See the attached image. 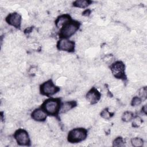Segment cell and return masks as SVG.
<instances>
[{
  "label": "cell",
  "instance_id": "6da1fadb",
  "mask_svg": "<svg viewBox=\"0 0 147 147\" xmlns=\"http://www.w3.org/2000/svg\"><path fill=\"white\" fill-rule=\"evenodd\" d=\"M60 107V99L58 98H51L46 100L42 103V109L50 115H57Z\"/></svg>",
  "mask_w": 147,
  "mask_h": 147
},
{
  "label": "cell",
  "instance_id": "7a4b0ae2",
  "mask_svg": "<svg viewBox=\"0 0 147 147\" xmlns=\"http://www.w3.org/2000/svg\"><path fill=\"white\" fill-rule=\"evenodd\" d=\"M87 136L86 129L83 127H76L72 129L68 133L67 140L70 143H78L84 141Z\"/></svg>",
  "mask_w": 147,
  "mask_h": 147
},
{
  "label": "cell",
  "instance_id": "3957f363",
  "mask_svg": "<svg viewBox=\"0 0 147 147\" xmlns=\"http://www.w3.org/2000/svg\"><path fill=\"white\" fill-rule=\"evenodd\" d=\"M79 24L77 21H70L65 24L60 32V36L62 38H67L73 36L79 28Z\"/></svg>",
  "mask_w": 147,
  "mask_h": 147
},
{
  "label": "cell",
  "instance_id": "277c9868",
  "mask_svg": "<svg viewBox=\"0 0 147 147\" xmlns=\"http://www.w3.org/2000/svg\"><path fill=\"white\" fill-rule=\"evenodd\" d=\"M40 91L42 95L49 96L57 93L60 88L54 84L52 80H48L40 85Z\"/></svg>",
  "mask_w": 147,
  "mask_h": 147
},
{
  "label": "cell",
  "instance_id": "5b68a950",
  "mask_svg": "<svg viewBox=\"0 0 147 147\" xmlns=\"http://www.w3.org/2000/svg\"><path fill=\"white\" fill-rule=\"evenodd\" d=\"M14 138L20 145H29L30 144V137L28 132L22 129H20L15 131Z\"/></svg>",
  "mask_w": 147,
  "mask_h": 147
},
{
  "label": "cell",
  "instance_id": "8992f818",
  "mask_svg": "<svg viewBox=\"0 0 147 147\" xmlns=\"http://www.w3.org/2000/svg\"><path fill=\"white\" fill-rule=\"evenodd\" d=\"M57 49L63 52H71L75 50V42L67 38H61L60 40L57 44Z\"/></svg>",
  "mask_w": 147,
  "mask_h": 147
},
{
  "label": "cell",
  "instance_id": "52a82bcc",
  "mask_svg": "<svg viewBox=\"0 0 147 147\" xmlns=\"http://www.w3.org/2000/svg\"><path fill=\"white\" fill-rule=\"evenodd\" d=\"M111 70L115 78L119 79L122 78L125 72V65L121 61L114 62L111 65Z\"/></svg>",
  "mask_w": 147,
  "mask_h": 147
},
{
  "label": "cell",
  "instance_id": "ba28073f",
  "mask_svg": "<svg viewBox=\"0 0 147 147\" xmlns=\"http://www.w3.org/2000/svg\"><path fill=\"white\" fill-rule=\"evenodd\" d=\"M6 22L10 25L18 28L21 25V16L17 13H12L9 14L6 18Z\"/></svg>",
  "mask_w": 147,
  "mask_h": 147
},
{
  "label": "cell",
  "instance_id": "9c48e42d",
  "mask_svg": "<svg viewBox=\"0 0 147 147\" xmlns=\"http://www.w3.org/2000/svg\"><path fill=\"white\" fill-rule=\"evenodd\" d=\"M100 92L95 88L89 90L86 95V100L92 105L96 103L100 100Z\"/></svg>",
  "mask_w": 147,
  "mask_h": 147
},
{
  "label": "cell",
  "instance_id": "30bf717a",
  "mask_svg": "<svg viewBox=\"0 0 147 147\" xmlns=\"http://www.w3.org/2000/svg\"><path fill=\"white\" fill-rule=\"evenodd\" d=\"M47 113L42 109H36L34 110L32 114V118L37 122H42L47 118Z\"/></svg>",
  "mask_w": 147,
  "mask_h": 147
},
{
  "label": "cell",
  "instance_id": "8fae6325",
  "mask_svg": "<svg viewBox=\"0 0 147 147\" xmlns=\"http://www.w3.org/2000/svg\"><path fill=\"white\" fill-rule=\"evenodd\" d=\"M76 102L75 101H67L64 102L60 106L59 113L60 114H65L75 107Z\"/></svg>",
  "mask_w": 147,
  "mask_h": 147
},
{
  "label": "cell",
  "instance_id": "7c38bea8",
  "mask_svg": "<svg viewBox=\"0 0 147 147\" xmlns=\"http://www.w3.org/2000/svg\"><path fill=\"white\" fill-rule=\"evenodd\" d=\"M71 21V17L68 14L60 16L56 20L55 24L57 28H61L65 24Z\"/></svg>",
  "mask_w": 147,
  "mask_h": 147
},
{
  "label": "cell",
  "instance_id": "4fadbf2b",
  "mask_svg": "<svg viewBox=\"0 0 147 147\" xmlns=\"http://www.w3.org/2000/svg\"><path fill=\"white\" fill-rule=\"evenodd\" d=\"M91 3L90 1L85 0H77L74 2L73 5L75 7L78 8H85L87 7Z\"/></svg>",
  "mask_w": 147,
  "mask_h": 147
},
{
  "label": "cell",
  "instance_id": "5bb4252c",
  "mask_svg": "<svg viewBox=\"0 0 147 147\" xmlns=\"http://www.w3.org/2000/svg\"><path fill=\"white\" fill-rule=\"evenodd\" d=\"M144 140L138 137H133L130 140V144L131 146H133L134 147H140L144 145Z\"/></svg>",
  "mask_w": 147,
  "mask_h": 147
},
{
  "label": "cell",
  "instance_id": "9a60e30c",
  "mask_svg": "<svg viewBox=\"0 0 147 147\" xmlns=\"http://www.w3.org/2000/svg\"><path fill=\"white\" fill-rule=\"evenodd\" d=\"M121 120L124 122H129L132 120L133 118V113L130 111L123 112L121 115Z\"/></svg>",
  "mask_w": 147,
  "mask_h": 147
},
{
  "label": "cell",
  "instance_id": "2e32d148",
  "mask_svg": "<svg viewBox=\"0 0 147 147\" xmlns=\"http://www.w3.org/2000/svg\"><path fill=\"white\" fill-rule=\"evenodd\" d=\"M142 123H143V119H142V118H141L140 117H138V116L133 118V119L131 120L132 126L134 127H140V126H141Z\"/></svg>",
  "mask_w": 147,
  "mask_h": 147
},
{
  "label": "cell",
  "instance_id": "e0dca14e",
  "mask_svg": "<svg viewBox=\"0 0 147 147\" xmlns=\"http://www.w3.org/2000/svg\"><path fill=\"white\" fill-rule=\"evenodd\" d=\"M114 60H115V57L113 55H110V54L105 55L102 58L103 61L105 63L107 64H113L114 63Z\"/></svg>",
  "mask_w": 147,
  "mask_h": 147
},
{
  "label": "cell",
  "instance_id": "ac0fdd59",
  "mask_svg": "<svg viewBox=\"0 0 147 147\" xmlns=\"http://www.w3.org/2000/svg\"><path fill=\"white\" fill-rule=\"evenodd\" d=\"M113 113L110 111L108 109H105L100 112V116L105 119H109L113 115Z\"/></svg>",
  "mask_w": 147,
  "mask_h": 147
},
{
  "label": "cell",
  "instance_id": "d6986e66",
  "mask_svg": "<svg viewBox=\"0 0 147 147\" xmlns=\"http://www.w3.org/2000/svg\"><path fill=\"white\" fill-rule=\"evenodd\" d=\"M125 145V141L122 137H117L113 141V146H123Z\"/></svg>",
  "mask_w": 147,
  "mask_h": 147
},
{
  "label": "cell",
  "instance_id": "ffe728a7",
  "mask_svg": "<svg viewBox=\"0 0 147 147\" xmlns=\"http://www.w3.org/2000/svg\"><path fill=\"white\" fill-rule=\"evenodd\" d=\"M138 96L142 100H145L146 98L147 95V89L146 87H142L138 89Z\"/></svg>",
  "mask_w": 147,
  "mask_h": 147
},
{
  "label": "cell",
  "instance_id": "44dd1931",
  "mask_svg": "<svg viewBox=\"0 0 147 147\" xmlns=\"http://www.w3.org/2000/svg\"><path fill=\"white\" fill-rule=\"evenodd\" d=\"M142 99L139 96H134L131 99V105L133 107H137L141 103Z\"/></svg>",
  "mask_w": 147,
  "mask_h": 147
},
{
  "label": "cell",
  "instance_id": "7402d4cb",
  "mask_svg": "<svg viewBox=\"0 0 147 147\" xmlns=\"http://www.w3.org/2000/svg\"><path fill=\"white\" fill-rule=\"evenodd\" d=\"M37 67L36 65H30L28 69L27 70V72H28V74L31 76H34V75H36L37 72Z\"/></svg>",
  "mask_w": 147,
  "mask_h": 147
},
{
  "label": "cell",
  "instance_id": "603a6c76",
  "mask_svg": "<svg viewBox=\"0 0 147 147\" xmlns=\"http://www.w3.org/2000/svg\"><path fill=\"white\" fill-rule=\"evenodd\" d=\"M142 112L145 115L146 114V105H145L142 107Z\"/></svg>",
  "mask_w": 147,
  "mask_h": 147
}]
</instances>
